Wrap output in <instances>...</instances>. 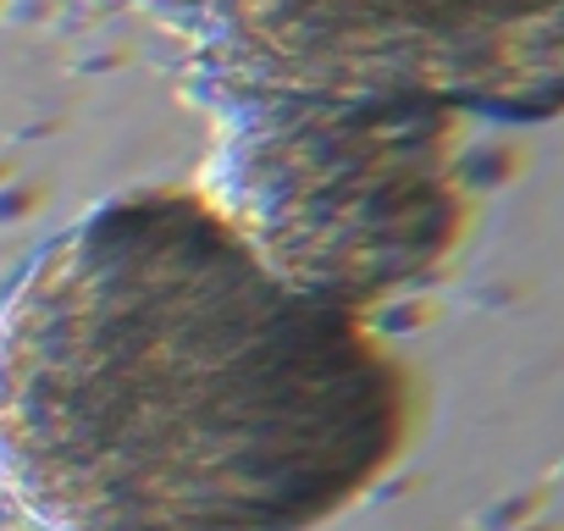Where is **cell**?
<instances>
[{
  "label": "cell",
  "mask_w": 564,
  "mask_h": 531,
  "mask_svg": "<svg viewBox=\"0 0 564 531\" xmlns=\"http://www.w3.org/2000/svg\"><path fill=\"white\" fill-rule=\"evenodd\" d=\"M393 448L360 316L194 194L89 210L0 305V492L51 531H311Z\"/></svg>",
  "instance_id": "cell-1"
},
{
  "label": "cell",
  "mask_w": 564,
  "mask_h": 531,
  "mask_svg": "<svg viewBox=\"0 0 564 531\" xmlns=\"http://www.w3.org/2000/svg\"><path fill=\"white\" fill-rule=\"evenodd\" d=\"M265 78L481 111L564 106V0H194Z\"/></svg>",
  "instance_id": "cell-2"
}]
</instances>
